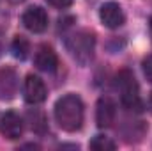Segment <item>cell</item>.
Masks as SVG:
<instances>
[{"label":"cell","mask_w":152,"mask_h":151,"mask_svg":"<svg viewBox=\"0 0 152 151\" xmlns=\"http://www.w3.org/2000/svg\"><path fill=\"white\" fill-rule=\"evenodd\" d=\"M34 61H36V66H37L39 70H41V71H46V73L55 71L57 66H58L57 53H55L53 48L48 46V44H41V46H39L37 52H36Z\"/></svg>","instance_id":"9c48e42d"},{"label":"cell","mask_w":152,"mask_h":151,"mask_svg":"<svg viewBox=\"0 0 152 151\" xmlns=\"http://www.w3.org/2000/svg\"><path fill=\"white\" fill-rule=\"evenodd\" d=\"M94 46H96V38L88 30H80L67 39V48L80 64H87L92 59Z\"/></svg>","instance_id":"3957f363"},{"label":"cell","mask_w":152,"mask_h":151,"mask_svg":"<svg viewBox=\"0 0 152 151\" xmlns=\"http://www.w3.org/2000/svg\"><path fill=\"white\" fill-rule=\"evenodd\" d=\"M9 4H20V2H23V0H7Z\"/></svg>","instance_id":"2e32d148"},{"label":"cell","mask_w":152,"mask_h":151,"mask_svg":"<svg viewBox=\"0 0 152 151\" xmlns=\"http://www.w3.org/2000/svg\"><path fill=\"white\" fill-rule=\"evenodd\" d=\"M46 2L55 9H66V7H69L73 4V0H46Z\"/></svg>","instance_id":"5bb4252c"},{"label":"cell","mask_w":152,"mask_h":151,"mask_svg":"<svg viewBox=\"0 0 152 151\" xmlns=\"http://www.w3.org/2000/svg\"><path fill=\"white\" fill-rule=\"evenodd\" d=\"M151 27H152V16H151Z\"/></svg>","instance_id":"ac0fdd59"},{"label":"cell","mask_w":152,"mask_h":151,"mask_svg":"<svg viewBox=\"0 0 152 151\" xmlns=\"http://www.w3.org/2000/svg\"><path fill=\"white\" fill-rule=\"evenodd\" d=\"M143 73L147 76V80L152 82V55H149V57L143 61Z\"/></svg>","instance_id":"9a60e30c"},{"label":"cell","mask_w":152,"mask_h":151,"mask_svg":"<svg viewBox=\"0 0 152 151\" xmlns=\"http://www.w3.org/2000/svg\"><path fill=\"white\" fill-rule=\"evenodd\" d=\"M0 133L9 139V141H14V139H20L21 133H23V121L21 117L16 112H5L0 119Z\"/></svg>","instance_id":"ba28073f"},{"label":"cell","mask_w":152,"mask_h":151,"mask_svg":"<svg viewBox=\"0 0 152 151\" xmlns=\"http://www.w3.org/2000/svg\"><path fill=\"white\" fill-rule=\"evenodd\" d=\"M11 50H12V55L16 59H21L23 61V59H27V55L30 52V43L23 38V36H16V38L12 39Z\"/></svg>","instance_id":"8fae6325"},{"label":"cell","mask_w":152,"mask_h":151,"mask_svg":"<svg viewBox=\"0 0 152 151\" xmlns=\"http://www.w3.org/2000/svg\"><path fill=\"white\" fill-rule=\"evenodd\" d=\"M99 18L103 21V25L108 27V29H118L124 23V20H126L124 11H122V7L117 2H106V4H103L101 11H99Z\"/></svg>","instance_id":"8992f818"},{"label":"cell","mask_w":152,"mask_h":151,"mask_svg":"<svg viewBox=\"0 0 152 151\" xmlns=\"http://www.w3.org/2000/svg\"><path fill=\"white\" fill-rule=\"evenodd\" d=\"M151 109H152V94H151Z\"/></svg>","instance_id":"e0dca14e"},{"label":"cell","mask_w":152,"mask_h":151,"mask_svg":"<svg viewBox=\"0 0 152 151\" xmlns=\"http://www.w3.org/2000/svg\"><path fill=\"white\" fill-rule=\"evenodd\" d=\"M18 91V75L12 68L0 70V100H11Z\"/></svg>","instance_id":"30bf717a"},{"label":"cell","mask_w":152,"mask_h":151,"mask_svg":"<svg viewBox=\"0 0 152 151\" xmlns=\"http://www.w3.org/2000/svg\"><path fill=\"white\" fill-rule=\"evenodd\" d=\"M21 23L25 29H28L30 32L34 34H41L46 30L48 27V14L42 7L39 5H34V7H28L23 16H21Z\"/></svg>","instance_id":"277c9868"},{"label":"cell","mask_w":152,"mask_h":151,"mask_svg":"<svg viewBox=\"0 0 152 151\" xmlns=\"http://www.w3.org/2000/svg\"><path fill=\"white\" fill-rule=\"evenodd\" d=\"M90 150H96V151H113L117 148L113 141L110 137H104V135H96L92 141H90Z\"/></svg>","instance_id":"7c38bea8"},{"label":"cell","mask_w":152,"mask_h":151,"mask_svg":"<svg viewBox=\"0 0 152 151\" xmlns=\"http://www.w3.org/2000/svg\"><path fill=\"white\" fill-rule=\"evenodd\" d=\"M83 103L76 94H66L55 103V121L66 132H76L83 124Z\"/></svg>","instance_id":"6da1fadb"},{"label":"cell","mask_w":152,"mask_h":151,"mask_svg":"<svg viewBox=\"0 0 152 151\" xmlns=\"http://www.w3.org/2000/svg\"><path fill=\"white\" fill-rule=\"evenodd\" d=\"M23 93H25V100L32 105L42 103L46 100V85L37 75H28L23 85Z\"/></svg>","instance_id":"5b68a950"},{"label":"cell","mask_w":152,"mask_h":151,"mask_svg":"<svg viewBox=\"0 0 152 151\" xmlns=\"http://www.w3.org/2000/svg\"><path fill=\"white\" fill-rule=\"evenodd\" d=\"M28 121H30V128H32L34 132L42 133V132L46 130V119H44V115L41 112H37V110L28 112Z\"/></svg>","instance_id":"4fadbf2b"},{"label":"cell","mask_w":152,"mask_h":151,"mask_svg":"<svg viewBox=\"0 0 152 151\" xmlns=\"http://www.w3.org/2000/svg\"><path fill=\"white\" fill-rule=\"evenodd\" d=\"M115 114H117V107H115L113 100L108 96L99 98L97 107H96V123L99 128H110L115 123Z\"/></svg>","instance_id":"52a82bcc"},{"label":"cell","mask_w":152,"mask_h":151,"mask_svg":"<svg viewBox=\"0 0 152 151\" xmlns=\"http://www.w3.org/2000/svg\"><path fill=\"white\" fill-rule=\"evenodd\" d=\"M115 84H117V89L120 91L122 105H124L127 110H136V112H140L142 107H143V103H142V98H140V93H138V84H136L133 73H131L129 70L118 71Z\"/></svg>","instance_id":"7a4b0ae2"}]
</instances>
